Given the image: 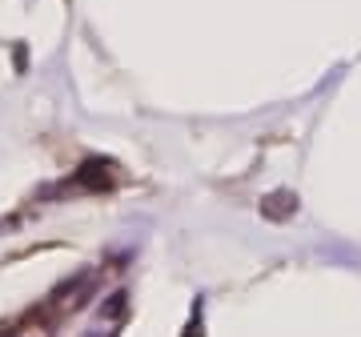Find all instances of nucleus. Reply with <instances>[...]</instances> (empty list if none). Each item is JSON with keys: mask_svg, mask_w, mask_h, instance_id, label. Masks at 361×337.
Instances as JSON below:
<instances>
[{"mask_svg": "<svg viewBox=\"0 0 361 337\" xmlns=\"http://www.w3.org/2000/svg\"><path fill=\"white\" fill-rule=\"evenodd\" d=\"M125 305H129V293H125V289H116V293H109V301H101V317L113 321V317L125 313Z\"/></svg>", "mask_w": 361, "mask_h": 337, "instance_id": "2", "label": "nucleus"}, {"mask_svg": "<svg viewBox=\"0 0 361 337\" xmlns=\"http://www.w3.org/2000/svg\"><path fill=\"white\" fill-rule=\"evenodd\" d=\"M77 189H113V173H109V161H85L73 177Z\"/></svg>", "mask_w": 361, "mask_h": 337, "instance_id": "1", "label": "nucleus"}, {"mask_svg": "<svg viewBox=\"0 0 361 337\" xmlns=\"http://www.w3.org/2000/svg\"><path fill=\"white\" fill-rule=\"evenodd\" d=\"M293 209H297L293 193H273L269 205H265V213H269V217H285V213H293Z\"/></svg>", "mask_w": 361, "mask_h": 337, "instance_id": "3", "label": "nucleus"}, {"mask_svg": "<svg viewBox=\"0 0 361 337\" xmlns=\"http://www.w3.org/2000/svg\"><path fill=\"white\" fill-rule=\"evenodd\" d=\"M0 337H16V329L13 325H0Z\"/></svg>", "mask_w": 361, "mask_h": 337, "instance_id": "5", "label": "nucleus"}, {"mask_svg": "<svg viewBox=\"0 0 361 337\" xmlns=\"http://www.w3.org/2000/svg\"><path fill=\"white\" fill-rule=\"evenodd\" d=\"M185 337H201V321H189V333Z\"/></svg>", "mask_w": 361, "mask_h": 337, "instance_id": "4", "label": "nucleus"}]
</instances>
